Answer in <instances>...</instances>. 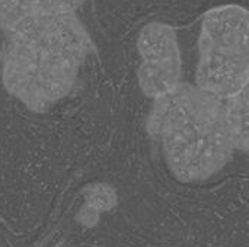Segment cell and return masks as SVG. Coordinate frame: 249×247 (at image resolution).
<instances>
[{
    "mask_svg": "<svg viewBox=\"0 0 249 247\" xmlns=\"http://www.w3.org/2000/svg\"><path fill=\"white\" fill-rule=\"evenodd\" d=\"M1 79L6 90L34 112L66 98L93 42L74 12L25 17L4 29Z\"/></svg>",
    "mask_w": 249,
    "mask_h": 247,
    "instance_id": "6da1fadb",
    "label": "cell"
},
{
    "mask_svg": "<svg viewBox=\"0 0 249 247\" xmlns=\"http://www.w3.org/2000/svg\"><path fill=\"white\" fill-rule=\"evenodd\" d=\"M146 127L172 175L185 183L214 176L236 151L225 100L197 86L179 83L156 98Z\"/></svg>",
    "mask_w": 249,
    "mask_h": 247,
    "instance_id": "7a4b0ae2",
    "label": "cell"
},
{
    "mask_svg": "<svg viewBox=\"0 0 249 247\" xmlns=\"http://www.w3.org/2000/svg\"><path fill=\"white\" fill-rule=\"evenodd\" d=\"M248 83V12L238 4L213 7L201 22L196 86L225 100Z\"/></svg>",
    "mask_w": 249,
    "mask_h": 247,
    "instance_id": "3957f363",
    "label": "cell"
},
{
    "mask_svg": "<svg viewBox=\"0 0 249 247\" xmlns=\"http://www.w3.org/2000/svg\"><path fill=\"white\" fill-rule=\"evenodd\" d=\"M137 48L142 58L137 79L146 96L160 98L181 83V49L172 26L147 23L139 33Z\"/></svg>",
    "mask_w": 249,
    "mask_h": 247,
    "instance_id": "277c9868",
    "label": "cell"
},
{
    "mask_svg": "<svg viewBox=\"0 0 249 247\" xmlns=\"http://www.w3.org/2000/svg\"><path fill=\"white\" fill-rule=\"evenodd\" d=\"M86 0H0V28L7 29L16 22L50 12H74Z\"/></svg>",
    "mask_w": 249,
    "mask_h": 247,
    "instance_id": "5b68a950",
    "label": "cell"
},
{
    "mask_svg": "<svg viewBox=\"0 0 249 247\" xmlns=\"http://www.w3.org/2000/svg\"><path fill=\"white\" fill-rule=\"evenodd\" d=\"M249 87L225 99L226 119L236 146V150L247 153L249 146Z\"/></svg>",
    "mask_w": 249,
    "mask_h": 247,
    "instance_id": "8992f818",
    "label": "cell"
}]
</instances>
